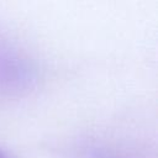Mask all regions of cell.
I'll list each match as a JSON object with an SVG mask.
<instances>
[{"instance_id":"obj_1","label":"cell","mask_w":158,"mask_h":158,"mask_svg":"<svg viewBox=\"0 0 158 158\" xmlns=\"http://www.w3.org/2000/svg\"><path fill=\"white\" fill-rule=\"evenodd\" d=\"M37 68L28 54L0 32V98H19L37 81Z\"/></svg>"},{"instance_id":"obj_2","label":"cell","mask_w":158,"mask_h":158,"mask_svg":"<svg viewBox=\"0 0 158 158\" xmlns=\"http://www.w3.org/2000/svg\"><path fill=\"white\" fill-rule=\"evenodd\" d=\"M78 158H138L130 152L112 148L109 146L89 144L80 149Z\"/></svg>"},{"instance_id":"obj_3","label":"cell","mask_w":158,"mask_h":158,"mask_svg":"<svg viewBox=\"0 0 158 158\" xmlns=\"http://www.w3.org/2000/svg\"><path fill=\"white\" fill-rule=\"evenodd\" d=\"M0 158H14L6 149H4L2 147H0Z\"/></svg>"}]
</instances>
